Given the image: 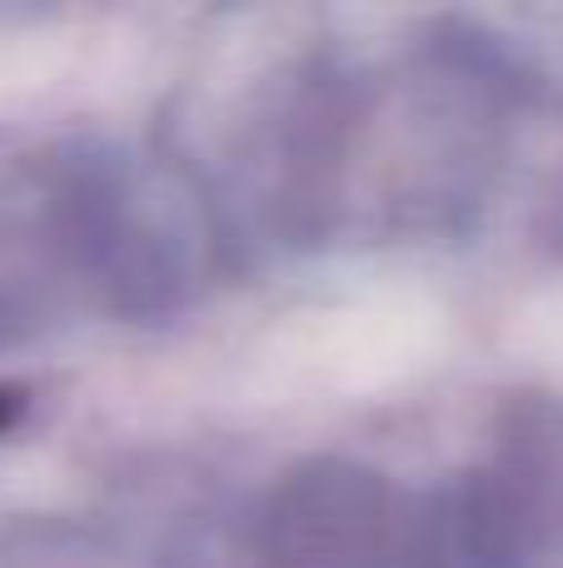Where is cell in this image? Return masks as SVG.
Instances as JSON below:
<instances>
[{
    "label": "cell",
    "mask_w": 563,
    "mask_h": 568,
    "mask_svg": "<svg viewBox=\"0 0 563 568\" xmlns=\"http://www.w3.org/2000/svg\"><path fill=\"white\" fill-rule=\"evenodd\" d=\"M464 568H563V404H524L499 454L454 494Z\"/></svg>",
    "instance_id": "obj_2"
},
{
    "label": "cell",
    "mask_w": 563,
    "mask_h": 568,
    "mask_svg": "<svg viewBox=\"0 0 563 568\" xmlns=\"http://www.w3.org/2000/svg\"><path fill=\"white\" fill-rule=\"evenodd\" d=\"M269 568H464L454 504L419 499L359 464H309L275 489Z\"/></svg>",
    "instance_id": "obj_1"
}]
</instances>
